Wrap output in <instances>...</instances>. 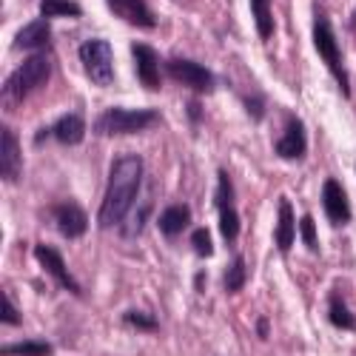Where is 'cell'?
<instances>
[{
    "label": "cell",
    "instance_id": "cell-1",
    "mask_svg": "<svg viewBox=\"0 0 356 356\" xmlns=\"http://www.w3.org/2000/svg\"><path fill=\"white\" fill-rule=\"evenodd\" d=\"M143 174H145L143 157H137V154L114 157L111 171H108L106 197H103V205H100V217H97V222L103 228L120 225L126 220V214L134 205V197L143 186Z\"/></svg>",
    "mask_w": 356,
    "mask_h": 356
},
{
    "label": "cell",
    "instance_id": "cell-2",
    "mask_svg": "<svg viewBox=\"0 0 356 356\" xmlns=\"http://www.w3.org/2000/svg\"><path fill=\"white\" fill-rule=\"evenodd\" d=\"M51 77V63L49 57L43 54H35L29 57L26 63H20L6 80H3V106L6 108H15L17 103H23L32 92L43 88Z\"/></svg>",
    "mask_w": 356,
    "mask_h": 356
},
{
    "label": "cell",
    "instance_id": "cell-3",
    "mask_svg": "<svg viewBox=\"0 0 356 356\" xmlns=\"http://www.w3.org/2000/svg\"><path fill=\"white\" fill-rule=\"evenodd\" d=\"M157 123H160V111L154 108H106L95 123V134L100 137L140 134Z\"/></svg>",
    "mask_w": 356,
    "mask_h": 356
},
{
    "label": "cell",
    "instance_id": "cell-4",
    "mask_svg": "<svg viewBox=\"0 0 356 356\" xmlns=\"http://www.w3.org/2000/svg\"><path fill=\"white\" fill-rule=\"evenodd\" d=\"M314 46H316L319 57L325 60V66H328V72L334 74V80L339 83L342 95L350 97V80H348V69H345V57H342V49L337 43L331 20L322 12H316V17H314Z\"/></svg>",
    "mask_w": 356,
    "mask_h": 356
},
{
    "label": "cell",
    "instance_id": "cell-5",
    "mask_svg": "<svg viewBox=\"0 0 356 356\" xmlns=\"http://www.w3.org/2000/svg\"><path fill=\"white\" fill-rule=\"evenodd\" d=\"M80 63H83L88 80L97 86H108L114 80V57H111V46L106 40H86L80 46Z\"/></svg>",
    "mask_w": 356,
    "mask_h": 356
},
{
    "label": "cell",
    "instance_id": "cell-6",
    "mask_svg": "<svg viewBox=\"0 0 356 356\" xmlns=\"http://www.w3.org/2000/svg\"><path fill=\"white\" fill-rule=\"evenodd\" d=\"M165 72H168V77L188 86L197 95H209L217 86V77L211 74V69H205L202 63H194V60H186V57H174V60H168Z\"/></svg>",
    "mask_w": 356,
    "mask_h": 356
},
{
    "label": "cell",
    "instance_id": "cell-7",
    "mask_svg": "<svg viewBox=\"0 0 356 356\" xmlns=\"http://www.w3.org/2000/svg\"><path fill=\"white\" fill-rule=\"evenodd\" d=\"M214 205L220 211V231L225 236V243L234 245L236 234H240V214L234 209V186H231V177L228 171H217V194H214Z\"/></svg>",
    "mask_w": 356,
    "mask_h": 356
},
{
    "label": "cell",
    "instance_id": "cell-8",
    "mask_svg": "<svg viewBox=\"0 0 356 356\" xmlns=\"http://www.w3.org/2000/svg\"><path fill=\"white\" fill-rule=\"evenodd\" d=\"M35 259L43 265V271H49V274L54 277V282L60 285V288H66V291L74 293V296L83 293L80 282L69 274L66 262H63V257H60V251H57V248H51V245H35Z\"/></svg>",
    "mask_w": 356,
    "mask_h": 356
},
{
    "label": "cell",
    "instance_id": "cell-9",
    "mask_svg": "<svg viewBox=\"0 0 356 356\" xmlns=\"http://www.w3.org/2000/svg\"><path fill=\"white\" fill-rule=\"evenodd\" d=\"M131 54H134V63H137V77L145 88L157 92L160 83H163V63H160V54L148 46V43H131Z\"/></svg>",
    "mask_w": 356,
    "mask_h": 356
},
{
    "label": "cell",
    "instance_id": "cell-10",
    "mask_svg": "<svg viewBox=\"0 0 356 356\" xmlns=\"http://www.w3.org/2000/svg\"><path fill=\"white\" fill-rule=\"evenodd\" d=\"M322 209L328 214V220L334 225H348L350 222V202H348V194L342 188V183L337 177H328L322 186Z\"/></svg>",
    "mask_w": 356,
    "mask_h": 356
},
{
    "label": "cell",
    "instance_id": "cell-11",
    "mask_svg": "<svg viewBox=\"0 0 356 356\" xmlns=\"http://www.w3.org/2000/svg\"><path fill=\"white\" fill-rule=\"evenodd\" d=\"M23 168V157H20V143L17 134L3 126L0 129V180L3 183H17Z\"/></svg>",
    "mask_w": 356,
    "mask_h": 356
},
{
    "label": "cell",
    "instance_id": "cell-12",
    "mask_svg": "<svg viewBox=\"0 0 356 356\" xmlns=\"http://www.w3.org/2000/svg\"><path fill=\"white\" fill-rule=\"evenodd\" d=\"M274 152L282 160H302L308 152V140H305V126L300 117H288L282 137L274 143Z\"/></svg>",
    "mask_w": 356,
    "mask_h": 356
},
{
    "label": "cell",
    "instance_id": "cell-13",
    "mask_svg": "<svg viewBox=\"0 0 356 356\" xmlns=\"http://www.w3.org/2000/svg\"><path fill=\"white\" fill-rule=\"evenodd\" d=\"M111 15H117L120 20H126L129 26H137V29H154L157 26V17L148 6V0H106Z\"/></svg>",
    "mask_w": 356,
    "mask_h": 356
},
{
    "label": "cell",
    "instance_id": "cell-14",
    "mask_svg": "<svg viewBox=\"0 0 356 356\" xmlns=\"http://www.w3.org/2000/svg\"><path fill=\"white\" fill-rule=\"evenodd\" d=\"M54 222L60 228L66 240H77L88 231V214L80 209L77 202H60L54 205Z\"/></svg>",
    "mask_w": 356,
    "mask_h": 356
},
{
    "label": "cell",
    "instance_id": "cell-15",
    "mask_svg": "<svg viewBox=\"0 0 356 356\" xmlns=\"http://www.w3.org/2000/svg\"><path fill=\"white\" fill-rule=\"evenodd\" d=\"M46 134H51L57 143H63V145H77V143H83V134H86V123H83V117L80 114H63L60 120H57L51 129H46V131H40L38 134V143H43L46 140Z\"/></svg>",
    "mask_w": 356,
    "mask_h": 356
},
{
    "label": "cell",
    "instance_id": "cell-16",
    "mask_svg": "<svg viewBox=\"0 0 356 356\" xmlns=\"http://www.w3.org/2000/svg\"><path fill=\"white\" fill-rule=\"evenodd\" d=\"M49 43H51V29H49V23L46 20H29L20 32L15 35V49L17 51H40V49H49Z\"/></svg>",
    "mask_w": 356,
    "mask_h": 356
},
{
    "label": "cell",
    "instance_id": "cell-17",
    "mask_svg": "<svg viewBox=\"0 0 356 356\" xmlns=\"http://www.w3.org/2000/svg\"><path fill=\"white\" fill-rule=\"evenodd\" d=\"M293 236H296V220H293V205L288 197H280L277 202V231H274V240L280 245V251H291L293 245Z\"/></svg>",
    "mask_w": 356,
    "mask_h": 356
},
{
    "label": "cell",
    "instance_id": "cell-18",
    "mask_svg": "<svg viewBox=\"0 0 356 356\" xmlns=\"http://www.w3.org/2000/svg\"><path fill=\"white\" fill-rule=\"evenodd\" d=\"M191 222V211L188 205L177 202V205H168V209L160 214V234L168 236V240H174V236H180Z\"/></svg>",
    "mask_w": 356,
    "mask_h": 356
},
{
    "label": "cell",
    "instance_id": "cell-19",
    "mask_svg": "<svg viewBox=\"0 0 356 356\" xmlns=\"http://www.w3.org/2000/svg\"><path fill=\"white\" fill-rule=\"evenodd\" d=\"M251 12H254V23L262 40H271L274 35V15H271V0H251Z\"/></svg>",
    "mask_w": 356,
    "mask_h": 356
},
{
    "label": "cell",
    "instance_id": "cell-20",
    "mask_svg": "<svg viewBox=\"0 0 356 356\" xmlns=\"http://www.w3.org/2000/svg\"><path fill=\"white\" fill-rule=\"evenodd\" d=\"M328 319L342 331H356V314L348 311V305H345V300L339 293H334L331 302H328Z\"/></svg>",
    "mask_w": 356,
    "mask_h": 356
},
{
    "label": "cell",
    "instance_id": "cell-21",
    "mask_svg": "<svg viewBox=\"0 0 356 356\" xmlns=\"http://www.w3.org/2000/svg\"><path fill=\"white\" fill-rule=\"evenodd\" d=\"M0 356H51V342L43 339H23L0 350Z\"/></svg>",
    "mask_w": 356,
    "mask_h": 356
},
{
    "label": "cell",
    "instance_id": "cell-22",
    "mask_svg": "<svg viewBox=\"0 0 356 356\" xmlns=\"http://www.w3.org/2000/svg\"><path fill=\"white\" fill-rule=\"evenodd\" d=\"M40 15L43 17H80L83 9L74 0H40Z\"/></svg>",
    "mask_w": 356,
    "mask_h": 356
},
{
    "label": "cell",
    "instance_id": "cell-23",
    "mask_svg": "<svg viewBox=\"0 0 356 356\" xmlns=\"http://www.w3.org/2000/svg\"><path fill=\"white\" fill-rule=\"evenodd\" d=\"M222 285H225V291H228V293H236V291H243V285H245V259H243L240 254H236V257L231 259V265L225 268Z\"/></svg>",
    "mask_w": 356,
    "mask_h": 356
},
{
    "label": "cell",
    "instance_id": "cell-24",
    "mask_svg": "<svg viewBox=\"0 0 356 356\" xmlns=\"http://www.w3.org/2000/svg\"><path fill=\"white\" fill-rule=\"evenodd\" d=\"M148 211H152V205H148V202H143L140 209H134V205H131V211H129V214H126V220H123V225H126V228H123V234H126V236H134V234L145 225Z\"/></svg>",
    "mask_w": 356,
    "mask_h": 356
},
{
    "label": "cell",
    "instance_id": "cell-25",
    "mask_svg": "<svg viewBox=\"0 0 356 356\" xmlns=\"http://www.w3.org/2000/svg\"><path fill=\"white\" fill-rule=\"evenodd\" d=\"M123 322L131 325V328H137V331H152V334L160 328V322L152 314H143V311H126L123 314Z\"/></svg>",
    "mask_w": 356,
    "mask_h": 356
},
{
    "label": "cell",
    "instance_id": "cell-26",
    "mask_svg": "<svg viewBox=\"0 0 356 356\" xmlns=\"http://www.w3.org/2000/svg\"><path fill=\"white\" fill-rule=\"evenodd\" d=\"M191 245L200 257H211L214 254V243H211V231L209 228H197L191 234Z\"/></svg>",
    "mask_w": 356,
    "mask_h": 356
},
{
    "label": "cell",
    "instance_id": "cell-27",
    "mask_svg": "<svg viewBox=\"0 0 356 356\" xmlns=\"http://www.w3.org/2000/svg\"><path fill=\"white\" fill-rule=\"evenodd\" d=\"M0 319H3V325H12V328H15V325H20V311L12 305L6 291L0 293Z\"/></svg>",
    "mask_w": 356,
    "mask_h": 356
},
{
    "label": "cell",
    "instance_id": "cell-28",
    "mask_svg": "<svg viewBox=\"0 0 356 356\" xmlns=\"http://www.w3.org/2000/svg\"><path fill=\"white\" fill-rule=\"evenodd\" d=\"M300 231H302V243L311 248V251H316L319 248V243H316V228H314V217H302V222H300Z\"/></svg>",
    "mask_w": 356,
    "mask_h": 356
},
{
    "label": "cell",
    "instance_id": "cell-29",
    "mask_svg": "<svg viewBox=\"0 0 356 356\" xmlns=\"http://www.w3.org/2000/svg\"><path fill=\"white\" fill-rule=\"evenodd\" d=\"M248 114H251V120H262V111H265V100L257 95V97H243Z\"/></svg>",
    "mask_w": 356,
    "mask_h": 356
},
{
    "label": "cell",
    "instance_id": "cell-30",
    "mask_svg": "<svg viewBox=\"0 0 356 356\" xmlns=\"http://www.w3.org/2000/svg\"><path fill=\"white\" fill-rule=\"evenodd\" d=\"M188 114H191V120H194V123H200V117H202L200 103H188Z\"/></svg>",
    "mask_w": 356,
    "mask_h": 356
},
{
    "label": "cell",
    "instance_id": "cell-31",
    "mask_svg": "<svg viewBox=\"0 0 356 356\" xmlns=\"http://www.w3.org/2000/svg\"><path fill=\"white\" fill-rule=\"evenodd\" d=\"M259 337H268V322L259 319Z\"/></svg>",
    "mask_w": 356,
    "mask_h": 356
}]
</instances>
